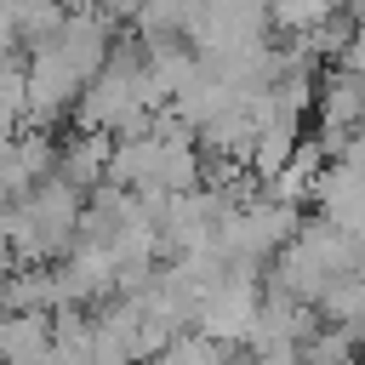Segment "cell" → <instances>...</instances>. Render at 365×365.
Instances as JSON below:
<instances>
[{
    "instance_id": "obj_2",
    "label": "cell",
    "mask_w": 365,
    "mask_h": 365,
    "mask_svg": "<svg viewBox=\"0 0 365 365\" xmlns=\"http://www.w3.org/2000/svg\"><path fill=\"white\" fill-rule=\"evenodd\" d=\"M268 6V23L279 29V34H302V29H314L319 17H331L342 0H262Z\"/></svg>"
},
{
    "instance_id": "obj_3",
    "label": "cell",
    "mask_w": 365,
    "mask_h": 365,
    "mask_svg": "<svg viewBox=\"0 0 365 365\" xmlns=\"http://www.w3.org/2000/svg\"><path fill=\"white\" fill-rule=\"evenodd\" d=\"M86 6H97V11H108V17H114V23H131V17H137V6H143V0H86Z\"/></svg>"
},
{
    "instance_id": "obj_1",
    "label": "cell",
    "mask_w": 365,
    "mask_h": 365,
    "mask_svg": "<svg viewBox=\"0 0 365 365\" xmlns=\"http://www.w3.org/2000/svg\"><path fill=\"white\" fill-rule=\"evenodd\" d=\"M0 359H51V314H0Z\"/></svg>"
}]
</instances>
